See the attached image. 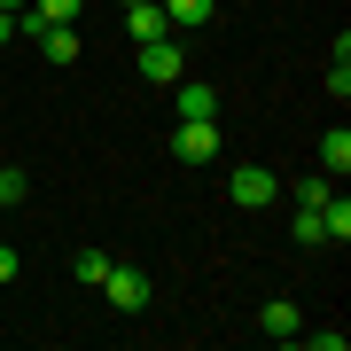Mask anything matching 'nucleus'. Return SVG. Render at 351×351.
<instances>
[{
  "label": "nucleus",
  "mask_w": 351,
  "mask_h": 351,
  "mask_svg": "<svg viewBox=\"0 0 351 351\" xmlns=\"http://www.w3.org/2000/svg\"><path fill=\"white\" fill-rule=\"evenodd\" d=\"M141 78H149V86H172V78H188V47H180V39L172 32H164V39H141Z\"/></svg>",
  "instance_id": "obj_1"
},
{
  "label": "nucleus",
  "mask_w": 351,
  "mask_h": 351,
  "mask_svg": "<svg viewBox=\"0 0 351 351\" xmlns=\"http://www.w3.org/2000/svg\"><path fill=\"white\" fill-rule=\"evenodd\" d=\"M226 195H234L242 211H265V203L281 195V180H274V164H234V172H226Z\"/></svg>",
  "instance_id": "obj_2"
},
{
  "label": "nucleus",
  "mask_w": 351,
  "mask_h": 351,
  "mask_svg": "<svg viewBox=\"0 0 351 351\" xmlns=\"http://www.w3.org/2000/svg\"><path fill=\"white\" fill-rule=\"evenodd\" d=\"M172 156L180 164H211L219 156V117H180L172 125Z\"/></svg>",
  "instance_id": "obj_3"
},
{
  "label": "nucleus",
  "mask_w": 351,
  "mask_h": 351,
  "mask_svg": "<svg viewBox=\"0 0 351 351\" xmlns=\"http://www.w3.org/2000/svg\"><path fill=\"white\" fill-rule=\"evenodd\" d=\"M101 297H110L117 313H141V304H149V274H141V265H110V274H101Z\"/></svg>",
  "instance_id": "obj_4"
},
{
  "label": "nucleus",
  "mask_w": 351,
  "mask_h": 351,
  "mask_svg": "<svg viewBox=\"0 0 351 351\" xmlns=\"http://www.w3.org/2000/svg\"><path fill=\"white\" fill-rule=\"evenodd\" d=\"M172 117H219V86L211 78H172Z\"/></svg>",
  "instance_id": "obj_5"
},
{
  "label": "nucleus",
  "mask_w": 351,
  "mask_h": 351,
  "mask_svg": "<svg viewBox=\"0 0 351 351\" xmlns=\"http://www.w3.org/2000/svg\"><path fill=\"white\" fill-rule=\"evenodd\" d=\"M258 328H265L274 343H297V336H304V313H297L289 297H274V304H265V320H258Z\"/></svg>",
  "instance_id": "obj_6"
},
{
  "label": "nucleus",
  "mask_w": 351,
  "mask_h": 351,
  "mask_svg": "<svg viewBox=\"0 0 351 351\" xmlns=\"http://www.w3.org/2000/svg\"><path fill=\"white\" fill-rule=\"evenodd\" d=\"M164 32H172V24H164L156 0H133V8H125V39H133V47H141V39H164Z\"/></svg>",
  "instance_id": "obj_7"
},
{
  "label": "nucleus",
  "mask_w": 351,
  "mask_h": 351,
  "mask_svg": "<svg viewBox=\"0 0 351 351\" xmlns=\"http://www.w3.org/2000/svg\"><path fill=\"white\" fill-rule=\"evenodd\" d=\"M32 47L47 55V63H78V24H47V32L32 39Z\"/></svg>",
  "instance_id": "obj_8"
},
{
  "label": "nucleus",
  "mask_w": 351,
  "mask_h": 351,
  "mask_svg": "<svg viewBox=\"0 0 351 351\" xmlns=\"http://www.w3.org/2000/svg\"><path fill=\"white\" fill-rule=\"evenodd\" d=\"M156 8H164L172 32H203V24H211V0H156Z\"/></svg>",
  "instance_id": "obj_9"
},
{
  "label": "nucleus",
  "mask_w": 351,
  "mask_h": 351,
  "mask_svg": "<svg viewBox=\"0 0 351 351\" xmlns=\"http://www.w3.org/2000/svg\"><path fill=\"white\" fill-rule=\"evenodd\" d=\"M343 172H351V133L336 125V133L320 141V180H343Z\"/></svg>",
  "instance_id": "obj_10"
},
{
  "label": "nucleus",
  "mask_w": 351,
  "mask_h": 351,
  "mask_svg": "<svg viewBox=\"0 0 351 351\" xmlns=\"http://www.w3.org/2000/svg\"><path fill=\"white\" fill-rule=\"evenodd\" d=\"M320 234H328V242H351V203H343V195L320 203Z\"/></svg>",
  "instance_id": "obj_11"
},
{
  "label": "nucleus",
  "mask_w": 351,
  "mask_h": 351,
  "mask_svg": "<svg viewBox=\"0 0 351 351\" xmlns=\"http://www.w3.org/2000/svg\"><path fill=\"white\" fill-rule=\"evenodd\" d=\"M110 265H117L110 250H78V258H71V274H78V289H101V274H110Z\"/></svg>",
  "instance_id": "obj_12"
},
{
  "label": "nucleus",
  "mask_w": 351,
  "mask_h": 351,
  "mask_svg": "<svg viewBox=\"0 0 351 351\" xmlns=\"http://www.w3.org/2000/svg\"><path fill=\"white\" fill-rule=\"evenodd\" d=\"M289 234H297L304 250H313V242H328V234H320V203H297V219H289Z\"/></svg>",
  "instance_id": "obj_13"
},
{
  "label": "nucleus",
  "mask_w": 351,
  "mask_h": 351,
  "mask_svg": "<svg viewBox=\"0 0 351 351\" xmlns=\"http://www.w3.org/2000/svg\"><path fill=\"white\" fill-rule=\"evenodd\" d=\"M78 8H86V0H32V16H47V24H71Z\"/></svg>",
  "instance_id": "obj_14"
},
{
  "label": "nucleus",
  "mask_w": 351,
  "mask_h": 351,
  "mask_svg": "<svg viewBox=\"0 0 351 351\" xmlns=\"http://www.w3.org/2000/svg\"><path fill=\"white\" fill-rule=\"evenodd\" d=\"M328 195H336V180H320V172H313V180H297V203H328Z\"/></svg>",
  "instance_id": "obj_15"
},
{
  "label": "nucleus",
  "mask_w": 351,
  "mask_h": 351,
  "mask_svg": "<svg viewBox=\"0 0 351 351\" xmlns=\"http://www.w3.org/2000/svg\"><path fill=\"white\" fill-rule=\"evenodd\" d=\"M0 203H24V172L16 164H0Z\"/></svg>",
  "instance_id": "obj_16"
},
{
  "label": "nucleus",
  "mask_w": 351,
  "mask_h": 351,
  "mask_svg": "<svg viewBox=\"0 0 351 351\" xmlns=\"http://www.w3.org/2000/svg\"><path fill=\"white\" fill-rule=\"evenodd\" d=\"M16 265H24V258H16L8 242H0V281H16Z\"/></svg>",
  "instance_id": "obj_17"
},
{
  "label": "nucleus",
  "mask_w": 351,
  "mask_h": 351,
  "mask_svg": "<svg viewBox=\"0 0 351 351\" xmlns=\"http://www.w3.org/2000/svg\"><path fill=\"white\" fill-rule=\"evenodd\" d=\"M8 39H16V16H8V8H0V47H8Z\"/></svg>",
  "instance_id": "obj_18"
},
{
  "label": "nucleus",
  "mask_w": 351,
  "mask_h": 351,
  "mask_svg": "<svg viewBox=\"0 0 351 351\" xmlns=\"http://www.w3.org/2000/svg\"><path fill=\"white\" fill-rule=\"evenodd\" d=\"M0 8H8V16H16V8H32V0H0Z\"/></svg>",
  "instance_id": "obj_19"
},
{
  "label": "nucleus",
  "mask_w": 351,
  "mask_h": 351,
  "mask_svg": "<svg viewBox=\"0 0 351 351\" xmlns=\"http://www.w3.org/2000/svg\"><path fill=\"white\" fill-rule=\"evenodd\" d=\"M117 8H133V0H117Z\"/></svg>",
  "instance_id": "obj_20"
}]
</instances>
